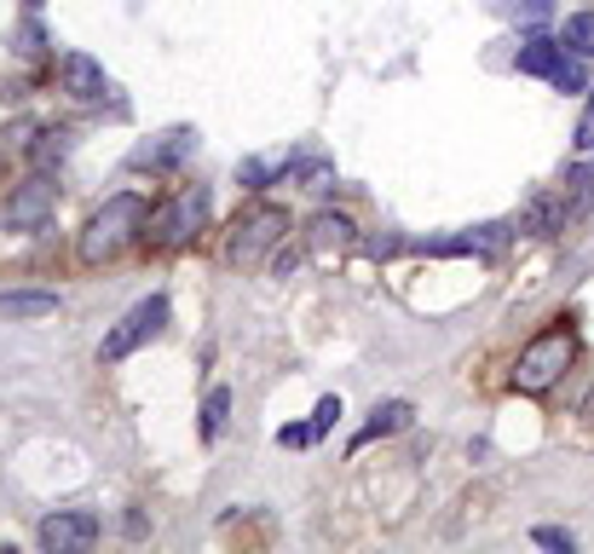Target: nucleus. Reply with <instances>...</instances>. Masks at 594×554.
I'll return each instance as SVG.
<instances>
[{"mask_svg": "<svg viewBox=\"0 0 594 554\" xmlns=\"http://www.w3.org/2000/svg\"><path fill=\"white\" fill-rule=\"evenodd\" d=\"M64 157H70V134H64V128H53V134H41V139H35V168H41V173H46V168H59Z\"/></svg>", "mask_w": 594, "mask_h": 554, "instance_id": "6ab92c4d", "label": "nucleus"}, {"mask_svg": "<svg viewBox=\"0 0 594 554\" xmlns=\"http://www.w3.org/2000/svg\"><path fill=\"white\" fill-rule=\"evenodd\" d=\"M549 0H526V7H520V23H549Z\"/></svg>", "mask_w": 594, "mask_h": 554, "instance_id": "a878e982", "label": "nucleus"}, {"mask_svg": "<svg viewBox=\"0 0 594 554\" xmlns=\"http://www.w3.org/2000/svg\"><path fill=\"white\" fill-rule=\"evenodd\" d=\"M364 248H370V255H375V260H386V255H399V248H404V243H399V237H370Z\"/></svg>", "mask_w": 594, "mask_h": 554, "instance_id": "bb28decb", "label": "nucleus"}, {"mask_svg": "<svg viewBox=\"0 0 594 554\" xmlns=\"http://www.w3.org/2000/svg\"><path fill=\"white\" fill-rule=\"evenodd\" d=\"M145 220H150V203H145L139 191H121V196H110V203L87 220L82 243H75V255H82V266H105V260H116L127 243H139V237H145Z\"/></svg>", "mask_w": 594, "mask_h": 554, "instance_id": "f257e3e1", "label": "nucleus"}, {"mask_svg": "<svg viewBox=\"0 0 594 554\" xmlns=\"http://www.w3.org/2000/svg\"><path fill=\"white\" fill-rule=\"evenodd\" d=\"M572 196H565V203H572V214H583L588 203H594V162H583V168H572Z\"/></svg>", "mask_w": 594, "mask_h": 554, "instance_id": "aec40b11", "label": "nucleus"}, {"mask_svg": "<svg viewBox=\"0 0 594 554\" xmlns=\"http://www.w3.org/2000/svg\"><path fill=\"white\" fill-rule=\"evenodd\" d=\"M335 416H341V398H335V393H329V398H318V411H312V434H318V439L335 427Z\"/></svg>", "mask_w": 594, "mask_h": 554, "instance_id": "5701e85b", "label": "nucleus"}, {"mask_svg": "<svg viewBox=\"0 0 594 554\" xmlns=\"http://www.w3.org/2000/svg\"><path fill=\"white\" fill-rule=\"evenodd\" d=\"M23 46H18V53H41V23H23V35H18Z\"/></svg>", "mask_w": 594, "mask_h": 554, "instance_id": "cd10ccee", "label": "nucleus"}, {"mask_svg": "<svg viewBox=\"0 0 594 554\" xmlns=\"http://www.w3.org/2000/svg\"><path fill=\"white\" fill-rule=\"evenodd\" d=\"M225 416H231V393L214 387L209 398H202V439H220L225 434Z\"/></svg>", "mask_w": 594, "mask_h": 554, "instance_id": "f3484780", "label": "nucleus"}, {"mask_svg": "<svg viewBox=\"0 0 594 554\" xmlns=\"http://www.w3.org/2000/svg\"><path fill=\"white\" fill-rule=\"evenodd\" d=\"M283 237H289V209H277V203H261V209H248L231 220V237H225V260L231 266H266Z\"/></svg>", "mask_w": 594, "mask_h": 554, "instance_id": "7ed1b4c3", "label": "nucleus"}, {"mask_svg": "<svg viewBox=\"0 0 594 554\" xmlns=\"http://www.w3.org/2000/svg\"><path fill=\"white\" fill-rule=\"evenodd\" d=\"M162 323H168V295H150V300H139L134 312H127L116 330L105 335V347H98V359L105 364H121V359H134V352L150 341V335H162Z\"/></svg>", "mask_w": 594, "mask_h": 554, "instance_id": "39448f33", "label": "nucleus"}, {"mask_svg": "<svg viewBox=\"0 0 594 554\" xmlns=\"http://www.w3.org/2000/svg\"><path fill=\"white\" fill-rule=\"evenodd\" d=\"M352 243H358V225L347 220V214H335V209H318L312 220H306V255L312 260H341V255H352Z\"/></svg>", "mask_w": 594, "mask_h": 554, "instance_id": "423d86ee", "label": "nucleus"}, {"mask_svg": "<svg viewBox=\"0 0 594 554\" xmlns=\"http://www.w3.org/2000/svg\"><path fill=\"white\" fill-rule=\"evenodd\" d=\"M410 416H416V405L410 398H386V405L370 411V427H364V439H386V434H404Z\"/></svg>", "mask_w": 594, "mask_h": 554, "instance_id": "2eb2a0df", "label": "nucleus"}, {"mask_svg": "<svg viewBox=\"0 0 594 554\" xmlns=\"http://www.w3.org/2000/svg\"><path fill=\"white\" fill-rule=\"evenodd\" d=\"M93 537H98V514H87V509L41 520V548L46 554H82V548H93Z\"/></svg>", "mask_w": 594, "mask_h": 554, "instance_id": "6e6552de", "label": "nucleus"}, {"mask_svg": "<svg viewBox=\"0 0 594 554\" xmlns=\"http://www.w3.org/2000/svg\"><path fill=\"white\" fill-rule=\"evenodd\" d=\"M202 220H209V191L185 185L145 220V237H150V248H179V243H191L202 232Z\"/></svg>", "mask_w": 594, "mask_h": 554, "instance_id": "20e7f679", "label": "nucleus"}, {"mask_svg": "<svg viewBox=\"0 0 594 554\" xmlns=\"http://www.w3.org/2000/svg\"><path fill=\"white\" fill-rule=\"evenodd\" d=\"M572 352H577V335H572V323H549L542 335H531L520 347V359H513V393H549L565 370H572Z\"/></svg>", "mask_w": 594, "mask_h": 554, "instance_id": "f03ea898", "label": "nucleus"}, {"mask_svg": "<svg viewBox=\"0 0 594 554\" xmlns=\"http://www.w3.org/2000/svg\"><path fill=\"white\" fill-rule=\"evenodd\" d=\"M318 434H312V422L306 427H277V445H312Z\"/></svg>", "mask_w": 594, "mask_h": 554, "instance_id": "393cba45", "label": "nucleus"}, {"mask_svg": "<svg viewBox=\"0 0 594 554\" xmlns=\"http://www.w3.org/2000/svg\"><path fill=\"white\" fill-rule=\"evenodd\" d=\"M191 150V134L185 128H173V134H162V139H150V145H139L134 157H127V168H173L179 157Z\"/></svg>", "mask_w": 594, "mask_h": 554, "instance_id": "ddd939ff", "label": "nucleus"}, {"mask_svg": "<svg viewBox=\"0 0 594 554\" xmlns=\"http://www.w3.org/2000/svg\"><path fill=\"white\" fill-rule=\"evenodd\" d=\"M53 312H59V295H41V289L0 295V318H53Z\"/></svg>", "mask_w": 594, "mask_h": 554, "instance_id": "4468645a", "label": "nucleus"}, {"mask_svg": "<svg viewBox=\"0 0 594 554\" xmlns=\"http://www.w3.org/2000/svg\"><path fill=\"white\" fill-rule=\"evenodd\" d=\"M513 232H520V225L490 220V225H474V232H462V237H433V243H422V248H427V255H479V260H497L502 248L513 243Z\"/></svg>", "mask_w": 594, "mask_h": 554, "instance_id": "0eeeda50", "label": "nucleus"}, {"mask_svg": "<svg viewBox=\"0 0 594 554\" xmlns=\"http://www.w3.org/2000/svg\"><path fill=\"white\" fill-rule=\"evenodd\" d=\"M577 150H594V87H588V110L577 121Z\"/></svg>", "mask_w": 594, "mask_h": 554, "instance_id": "b1692460", "label": "nucleus"}, {"mask_svg": "<svg viewBox=\"0 0 594 554\" xmlns=\"http://www.w3.org/2000/svg\"><path fill=\"white\" fill-rule=\"evenodd\" d=\"M554 93H588V58H577L565 46V64L554 70Z\"/></svg>", "mask_w": 594, "mask_h": 554, "instance_id": "a211bd4d", "label": "nucleus"}, {"mask_svg": "<svg viewBox=\"0 0 594 554\" xmlns=\"http://www.w3.org/2000/svg\"><path fill=\"white\" fill-rule=\"evenodd\" d=\"M46 209H53V180H46V173H35V180H23V185L12 191L7 225H41Z\"/></svg>", "mask_w": 594, "mask_h": 554, "instance_id": "9d476101", "label": "nucleus"}, {"mask_svg": "<svg viewBox=\"0 0 594 554\" xmlns=\"http://www.w3.org/2000/svg\"><path fill=\"white\" fill-rule=\"evenodd\" d=\"M283 173H289V168H272V162H237V180L248 185V191H261V185H272V180H283Z\"/></svg>", "mask_w": 594, "mask_h": 554, "instance_id": "412c9836", "label": "nucleus"}, {"mask_svg": "<svg viewBox=\"0 0 594 554\" xmlns=\"http://www.w3.org/2000/svg\"><path fill=\"white\" fill-rule=\"evenodd\" d=\"M560 41L572 46L577 58H594V12H572V18H565V30H560Z\"/></svg>", "mask_w": 594, "mask_h": 554, "instance_id": "dca6fc26", "label": "nucleus"}, {"mask_svg": "<svg viewBox=\"0 0 594 554\" xmlns=\"http://www.w3.org/2000/svg\"><path fill=\"white\" fill-rule=\"evenodd\" d=\"M577 416H583V422H588V427H594V387H588V393H583V405H577Z\"/></svg>", "mask_w": 594, "mask_h": 554, "instance_id": "c85d7f7f", "label": "nucleus"}, {"mask_svg": "<svg viewBox=\"0 0 594 554\" xmlns=\"http://www.w3.org/2000/svg\"><path fill=\"white\" fill-rule=\"evenodd\" d=\"M531 543H537V548H554V554H572V548H577V537L565 532V525H537Z\"/></svg>", "mask_w": 594, "mask_h": 554, "instance_id": "4be33fe9", "label": "nucleus"}, {"mask_svg": "<svg viewBox=\"0 0 594 554\" xmlns=\"http://www.w3.org/2000/svg\"><path fill=\"white\" fill-rule=\"evenodd\" d=\"M560 64H565V41H554V35H526L520 53H513V70H520V75H542V82H554Z\"/></svg>", "mask_w": 594, "mask_h": 554, "instance_id": "9b49d317", "label": "nucleus"}, {"mask_svg": "<svg viewBox=\"0 0 594 554\" xmlns=\"http://www.w3.org/2000/svg\"><path fill=\"white\" fill-rule=\"evenodd\" d=\"M572 220L577 214H572V203H565V191H542V196H531V203L520 209V232L526 237H560Z\"/></svg>", "mask_w": 594, "mask_h": 554, "instance_id": "1a4fd4ad", "label": "nucleus"}, {"mask_svg": "<svg viewBox=\"0 0 594 554\" xmlns=\"http://www.w3.org/2000/svg\"><path fill=\"white\" fill-rule=\"evenodd\" d=\"M59 75H64V93H75V98H105V64H98V58L64 53L59 58Z\"/></svg>", "mask_w": 594, "mask_h": 554, "instance_id": "f8f14e48", "label": "nucleus"}]
</instances>
